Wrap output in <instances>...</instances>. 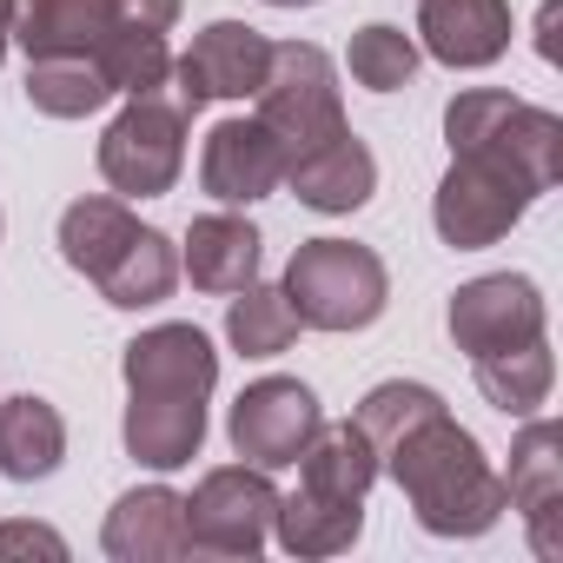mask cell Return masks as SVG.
Instances as JSON below:
<instances>
[{"instance_id":"1","label":"cell","mask_w":563,"mask_h":563,"mask_svg":"<svg viewBox=\"0 0 563 563\" xmlns=\"http://www.w3.org/2000/svg\"><path fill=\"white\" fill-rule=\"evenodd\" d=\"M378 471L405 490L411 517H418L431 537H484V530L504 517V477L490 471L484 444H477L451 411L418 418V424L378 457Z\"/></svg>"},{"instance_id":"2","label":"cell","mask_w":563,"mask_h":563,"mask_svg":"<svg viewBox=\"0 0 563 563\" xmlns=\"http://www.w3.org/2000/svg\"><path fill=\"white\" fill-rule=\"evenodd\" d=\"M444 140L457 159H484L504 179H517L530 199H543L563 179V120L550 107H530L504 87H471L444 107Z\"/></svg>"},{"instance_id":"3","label":"cell","mask_w":563,"mask_h":563,"mask_svg":"<svg viewBox=\"0 0 563 563\" xmlns=\"http://www.w3.org/2000/svg\"><path fill=\"white\" fill-rule=\"evenodd\" d=\"M278 292L292 299L299 325H312V332H365V325H378V312L391 299V272L358 239H306Z\"/></svg>"},{"instance_id":"4","label":"cell","mask_w":563,"mask_h":563,"mask_svg":"<svg viewBox=\"0 0 563 563\" xmlns=\"http://www.w3.org/2000/svg\"><path fill=\"white\" fill-rule=\"evenodd\" d=\"M186 126H192V120L173 107L166 87L133 93V100L113 113L107 140H100V179H107L120 199H159V192H173V179H179V166H186Z\"/></svg>"},{"instance_id":"5","label":"cell","mask_w":563,"mask_h":563,"mask_svg":"<svg viewBox=\"0 0 563 563\" xmlns=\"http://www.w3.org/2000/svg\"><path fill=\"white\" fill-rule=\"evenodd\" d=\"M252 107H258V120L272 126V140L286 146V159H292V153H306V146H319L325 133H339V126H345L339 67H332V60H325V47H312V41H286V47H272V60H265V80H258Z\"/></svg>"},{"instance_id":"6","label":"cell","mask_w":563,"mask_h":563,"mask_svg":"<svg viewBox=\"0 0 563 563\" xmlns=\"http://www.w3.org/2000/svg\"><path fill=\"white\" fill-rule=\"evenodd\" d=\"M278 490L258 464H219L186 497V556H258L272 543Z\"/></svg>"},{"instance_id":"7","label":"cell","mask_w":563,"mask_h":563,"mask_svg":"<svg viewBox=\"0 0 563 563\" xmlns=\"http://www.w3.org/2000/svg\"><path fill=\"white\" fill-rule=\"evenodd\" d=\"M265 60H272V41L245 21H212L192 34V47L173 60L166 74V93L173 107L192 120L206 100H252L258 80H265Z\"/></svg>"},{"instance_id":"8","label":"cell","mask_w":563,"mask_h":563,"mask_svg":"<svg viewBox=\"0 0 563 563\" xmlns=\"http://www.w3.org/2000/svg\"><path fill=\"white\" fill-rule=\"evenodd\" d=\"M319 424H325V411H319L312 385H299V378H258V385L239 391V405L225 418V438H232V451L245 464L286 471V464H299V451L312 444Z\"/></svg>"},{"instance_id":"9","label":"cell","mask_w":563,"mask_h":563,"mask_svg":"<svg viewBox=\"0 0 563 563\" xmlns=\"http://www.w3.org/2000/svg\"><path fill=\"white\" fill-rule=\"evenodd\" d=\"M543 319H550L543 312V292L530 286L523 272H484V278H471V286L451 292V312H444L451 345L471 352V358L543 339Z\"/></svg>"},{"instance_id":"10","label":"cell","mask_w":563,"mask_h":563,"mask_svg":"<svg viewBox=\"0 0 563 563\" xmlns=\"http://www.w3.org/2000/svg\"><path fill=\"white\" fill-rule=\"evenodd\" d=\"M120 378L140 405H206L219 385V352L199 325H153L126 345Z\"/></svg>"},{"instance_id":"11","label":"cell","mask_w":563,"mask_h":563,"mask_svg":"<svg viewBox=\"0 0 563 563\" xmlns=\"http://www.w3.org/2000/svg\"><path fill=\"white\" fill-rule=\"evenodd\" d=\"M523 212H530V192L517 179H504L484 159H457L451 153V173L438 179V199H431V225H438L444 245H457V252L497 245Z\"/></svg>"},{"instance_id":"12","label":"cell","mask_w":563,"mask_h":563,"mask_svg":"<svg viewBox=\"0 0 563 563\" xmlns=\"http://www.w3.org/2000/svg\"><path fill=\"white\" fill-rule=\"evenodd\" d=\"M504 510L523 517L537 556H563V431L530 411V424L510 444V477H504Z\"/></svg>"},{"instance_id":"13","label":"cell","mask_w":563,"mask_h":563,"mask_svg":"<svg viewBox=\"0 0 563 563\" xmlns=\"http://www.w3.org/2000/svg\"><path fill=\"white\" fill-rule=\"evenodd\" d=\"M173 21H179V0H107V34H100L93 60H100L113 93L133 100V93L166 87V74H173V47H166Z\"/></svg>"},{"instance_id":"14","label":"cell","mask_w":563,"mask_h":563,"mask_svg":"<svg viewBox=\"0 0 563 563\" xmlns=\"http://www.w3.org/2000/svg\"><path fill=\"white\" fill-rule=\"evenodd\" d=\"M199 186L219 206H252V199L286 186V146L272 140V126L258 113L252 120H219L206 133V153H199Z\"/></svg>"},{"instance_id":"15","label":"cell","mask_w":563,"mask_h":563,"mask_svg":"<svg viewBox=\"0 0 563 563\" xmlns=\"http://www.w3.org/2000/svg\"><path fill=\"white\" fill-rule=\"evenodd\" d=\"M286 186L312 212H358L378 192V159H372V146L352 126H339L319 146H306V153L286 159Z\"/></svg>"},{"instance_id":"16","label":"cell","mask_w":563,"mask_h":563,"mask_svg":"<svg viewBox=\"0 0 563 563\" xmlns=\"http://www.w3.org/2000/svg\"><path fill=\"white\" fill-rule=\"evenodd\" d=\"M418 34L431 60L477 74L510 47V0H418Z\"/></svg>"},{"instance_id":"17","label":"cell","mask_w":563,"mask_h":563,"mask_svg":"<svg viewBox=\"0 0 563 563\" xmlns=\"http://www.w3.org/2000/svg\"><path fill=\"white\" fill-rule=\"evenodd\" d=\"M100 543H107L113 563H166V556H186V497L166 490V484L126 490L107 510Z\"/></svg>"},{"instance_id":"18","label":"cell","mask_w":563,"mask_h":563,"mask_svg":"<svg viewBox=\"0 0 563 563\" xmlns=\"http://www.w3.org/2000/svg\"><path fill=\"white\" fill-rule=\"evenodd\" d=\"M179 272L192 278L199 292H219V299H232L239 286H252V278H258V232H252V219H239V212L192 219Z\"/></svg>"},{"instance_id":"19","label":"cell","mask_w":563,"mask_h":563,"mask_svg":"<svg viewBox=\"0 0 563 563\" xmlns=\"http://www.w3.org/2000/svg\"><path fill=\"white\" fill-rule=\"evenodd\" d=\"M272 537L292 556H339L365 537V497H325V490H292L272 510Z\"/></svg>"},{"instance_id":"20","label":"cell","mask_w":563,"mask_h":563,"mask_svg":"<svg viewBox=\"0 0 563 563\" xmlns=\"http://www.w3.org/2000/svg\"><path fill=\"white\" fill-rule=\"evenodd\" d=\"M67 457V418L47 398H0V477L41 484Z\"/></svg>"},{"instance_id":"21","label":"cell","mask_w":563,"mask_h":563,"mask_svg":"<svg viewBox=\"0 0 563 563\" xmlns=\"http://www.w3.org/2000/svg\"><path fill=\"white\" fill-rule=\"evenodd\" d=\"M378 477H385V471H378V451H372V438L358 431V418H345V424H319L312 444L299 451V484H306V490H325V497H365Z\"/></svg>"},{"instance_id":"22","label":"cell","mask_w":563,"mask_h":563,"mask_svg":"<svg viewBox=\"0 0 563 563\" xmlns=\"http://www.w3.org/2000/svg\"><path fill=\"white\" fill-rule=\"evenodd\" d=\"M107 34V0H14V41L27 60L93 54Z\"/></svg>"},{"instance_id":"23","label":"cell","mask_w":563,"mask_h":563,"mask_svg":"<svg viewBox=\"0 0 563 563\" xmlns=\"http://www.w3.org/2000/svg\"><path fill=\"white\" fill-rule=\"evenodd\" d=\"M133 232H140V219H133L126 199H74L60 212V258L80 278H93V286H100L107 265L133 245Z\"/></svg>"},{"instance_id":"24","label":"cell","mask_w":563,"mask_h":563,"mask_svg":"<svg viewBox=\"0 0 563 563\" xmlns=\"http://www.w3.org/2000/svg\"><path fill=\"white\" fill-rule=\"evenodd\" d=\"M471 372H477V391H484L504 418L543 411V405H550V385H556V358H550L543 339L510 345V352H484V358H471Z\"/></svg>"},{"instance_id":"25","label":"cell","mask_w":563,"mask_h":563,"mask_svg":"<svg viewBox=\"0 0 563 563\" xmlns=\"http://www.w3.org/2000/svg\"><path fill=\"white\" fill-rule=\"evenodd\" d=\"M173 286H179V252H173V239L153 232V225H140L133 245H126V252L107 265V278H100L107 306H120V312H146V306L173 299Z\"/></svg>"},{"instance_id":"26","label":"cell","mask_w":563,"mask_h":563,"mask_svg":"<svg viewBox=\"0 0 563 563\" xmlns=\"http://www.w3.org/2000/svg\"><path fill=\"white\" fill-rule=\"evenodd\" d=\"M113 100L107 74L93 54H47V60H27V107L47 113V120H87Z\"/></svg>"},{"instance_id":"27","label":"cell","mask_w":563,"mask_h":563,"mask_svg":"<svg viewBox=\"0 0 563 563\" xmlns=\"http://www.w3.org/2000/svg\"><path fill=\"white\" fill-rule=\"evenodd\" d=\"M306 325H299V312H292V299L278 292V286H239L232 292V306H225V339H232V352H245V358H278V352H292V339H299Z\"/></svg>"},{"instance_id":"28","label":"cell","mask_w":563,"mask_h":563,"mask_svg":"<svg viewBox=\"0 0 563 563\" xmlns=\"http://www.w3.org/2000/svg\"><path fill=\"white\" fill-rule=\"evenodd\" d=\"M345 67H352L358 87H372V93H398V87H411V74H418V41H411L405 27L372 21V27L352 34Z\"/></svg>"},{"instance_id":"29","label":"cell","mask_w":563,"mask_h":563,"mask_svg":"<svg viewBox=\"0 0 563 563\" xmlns=\"http://www.w3.org/2000/svg\"><path fill=\"white\" fill-rule=\"evenodd\" d=\"M431 411H444V398L431 391V385H411V378H391V385H378V391H365V405H358V431L372 438V451L385 457L418 418H431Z\"/></svg>"},{"instance_id":"30","label":"cell","mask_w":563,"mask_h":563,"mask_svg":"<svg viewBox=\"0 0 563 563\" xmlns=\"http://www.w3.org/2000/svg\"><path fill=\"white\" fill-rule=\"evenodd\" d=\"M67 556V537H54L47 523H0V556Z\"/></svg>"},{"instance_id":"31","label":"cell","mask_w":563,"mask_h":563,"mask_svg":"<svg viewBox=\"0 0 563 563\" xmlns=\"http://www.w3.org/2000/svg\"><path fill=\"white\" fill-rule=\"evenodd\" d=\"M8 47H14V0H0V60H8Z\"/></svg>"},{"instance_id":"32","label":"cell","mask_w":563,"mask_h":563,"mask_svg":"<svg viewBox=\"0 0 563 563\" xmlns=\"http://www.w3.org/2000/svg\"><path fill=\"white\" fill-rule=\"evenodd\" d=\"M265 8H319V0H265Z\"/></svg>"}]
</instances>
